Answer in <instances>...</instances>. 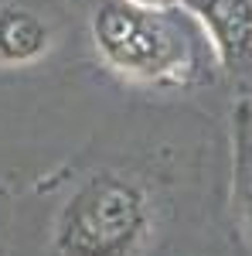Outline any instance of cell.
<instances>
[{"mask_svg": "<svg viewBox=\"0 0 252 256\" xmlns=\"http://www.w3.org/2000/svg\"><path fill=\"white\" fill-rule=\"evenodd\" d=\"M92 44L113 72L147 86H184L198 68V44L188 18L171 7L99 0Z\"/></svg>", "mask_w": 252, "mask_h": 256, "instance_id": "1", "label": "cell"}, {"mask_svg": "<svg viewBox=\"0 0 252 256\" xmlns=\"http://www.w3.org/2000/svg\"><path fill=\"white\" fill-rule=\"evenodd\" d=\"M154 232L147 188L102 171L82 181L55 222V256H136Z\"/></svg>", "mask_w": 252, "mask_h": 256, "instance_id": "2", "label": "cell"}, {"mask_svg": "<svg viewBox=\"0 0 252 256\" xmlns=\"http://www.w3.org/2000/svg\"><path fill=\"white\" fill-rule=\"evenodd\" d=\"M212 44L218 65L232 76H252V0H177Z\"/></svg>", "mask_w": 252, "mask_h": 256, "instance_id": "3", "label": "cell"}, {"mask_svg": "<svg viewBox=\"0 0 252 256\" xmlns=\"http://www.w3.org/2000/svg\"><path fill=\"white\" fill-rule=\"evenodd\" d=\"M55 31L34 7L3 4L0 7V68H24L51 52Z\"/></svg>", "mask_w": 252, "mask_h": 256, "instance_id": "4", "label": "cell"}, {"mask_svg": "<svg viewBox=\"0 0 252 256\" xmlns=\"http://www.w3.org/2000/svg\"><path fill=\"white\" fill-rule=\"evenodd\" d=\"M133 4H147V7H167L171 0H133Z\"/></svg>", "mask_w": 252, "mask_h": 256, "instance_id": "5", "label": "cell"}, {"mask_svg": "<svg viewBox=\"0 0 252 256\" xmlns=\"http://www.w3.org/2000/svg\"><path fill=\"white\" fill-rule=\"evenodd\" d=\"M246 218H249V226H252V188H249V195H246Z\"/></svg>", "mask_w": 252, "mask_h": 256, "instance_id": "6", "label": "cell"}]
</instances>
